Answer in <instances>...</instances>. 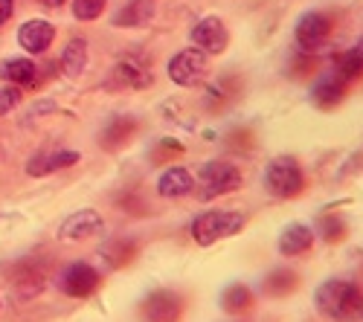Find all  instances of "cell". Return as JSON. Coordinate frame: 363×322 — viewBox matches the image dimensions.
Returning a JSON list of instances; mask_svg holds the SVG:
<instances>
[{
    "mask_svg": "<svg viewBox=\"0 0 363 322\" xmlns=\"http://www.w3.org/2000/svg\"><path fill=\"white\" fill-rule=\"evenodd\" d=\"M105 9V0H73V15L79 21H94Z\"/></svg>",
    "mask_w": 363,
    "mask_h": 322,
    "instance_id": "obj_24",
    "label": "cell"
},
{
    "mask_svg": "<svg viewBox=\"0 0 363 322\" xmlns=\"http://www.w3.org/2000/svg\"><path fill=\"white\" fill-rule=\"evenodd\" d=\"M192 44L206 52V55H221L230 44V35H227V26L218 21V18H203L195 23L192 29Z\"/></svg>",
    "mask_w": 363,
    "mask_h": 322,
    "instance_id": "obj_7",
    "label": "cell"
},
{
    "mask_svg": "<svg viewBox=\"0 0 363 322\" xmlns=\"http://www.w3.org/2000/svg\"><path fill=\"white\" fill-rule=\"evenodd\" d=\"M192 189H195L192 174H189L186 168H177V166L166 168V171L160 174V180H157V192H160L163 197H186Z\"/></svg>",
    "mask_w": 363,
    "mask_h": 322,
    "instance_id": "obj_13",
    "label": "cell"
},
{
    "mask_svg": "<svg viewBox=\"0 0 363 322\" xmlns=\"http://www.w3.org/2000/svg\"><path fill=\"white\" fill-rule=\"evenodd\" d=\"M311 244H314V232L306 224H291V226L282 229V236H279V253L288 255V258L302 255L306 250H311Z\"/></svg>",
    "mask_w": 363,
    "mask_h": 322,
    "instance_id": "obj_12",
    "label": "cell"
},
{
    "mask_svg": "<svg viewBox=\"0 0 363 322\" xmlns=\"http://www.w3.org/2000/svg\"><path fill=\"white\" fill-rule=\"evenodd\" d=\"M0 76L12 84H33L35 81V64L29 62V58H12L0 67Z\"/></svg>",
    "mask_w": 363,
    "mask_h": 322,
    "instance_id": "obj_18",
    "label": "cell"
},
{
    "mask_svg": "<svg viewBox=\"0 0 363 322\" xmlns=\"http://www.w3.org/2000/svg\"><path fill=\"white\" fill-rule=\"evenodd\" d=\"M116 79H123L128 87H145L148 81H151V76L145 73V67L143 64H137L134 58H123V62L116 64Z\"/></svg>",
    "mask_w": 363,
    "mask_h": 322,
    "instance_id": "obj_20",
    "label": "cell"
},
{
    "mask_svg": "<svg viewBox=\"0 0 363 322\" xmlns=\"http://www.w3.org/2000/svg\"><path fill=\"white\" fill-rule=\"evenodd\" d=\"M296 287V273L294 270H274L264 279V294L267 297H285Z\"/></svg>",
    "mask_w": 363,
    "mask_h": 322,
    "instance_id": "obj_21",
    "label": "cell"
},
{
    "mask_svg": "<svg viewBox=\"0 0 363 322\" xmlns=\"http://www.w3.org/2000/svg\"><path fill=\"white\" fill-rule=\"evenodd\" d=\"M105 229L102 224V215L96 209H82V212H73L65 224H62V238L65 241H84V238H94Z\"/></svg>",
    "mask_w": 363,
    "mask_h": 322,
    "instance_id": "obj_10",
    "label": "cell"
},
{
    "mask_svg": "<svg viewBox=\"0 0 363 322\" xmlns=\"http://www.w3.org/2000/svg\"><path fill=\"white\" fill-rule=\"evenodd\" d=\"M317 311L335 322H357L363 319V290L346 279H328L314 294Z\"/></svg>",
    "mask_w": 363,
    "mask_h": 322,
    "instance_id": "obj_1",
    "label": "cell"
},
{
    "mask_svg": "<svg viewBox=\"0 0 363 322\" xmlns=\"http://www.w3.org/2000/svg\"><path fill=\"white\" fill-rule=\"evenodd\" d=\"M331 35V21L323 15V12H306L296 23V44L302 50H320Z\"/></svg>",
    "mask_w": 363,
    "mask_h": 322,
    "instance_id": "obj_8",
    "label": "cell"
},
{
    "mask_svg": "<svg viewBox=\"0 0 363 322\" xmlns=\"http://www.w3.org/2000/svg\"><path fill=\"white\" fill-rule=\"evenodd\" d=\"M155 15V0H131V4L113 18L116 26H143Z\"/></svg>",
    "mask_w": 363,
    "mask_h": 322,
    "instance_id": "obj_15",
    "label": "cell"
},
{
    "mask_svg": "<svg viewBox=\"0 0 363 322\" xmlns=\"http://www.w3.org/2000/svg\"><path fill=\"white\" fill-rule=\"evenodd\" d=\"M99 270L94 265H87V261H73L70 268H65V273L58 276V290L73 299H84L90 297L94 290L99 287Z\"/></svg>",
    "mask_w": 363,
    "mask_h": 322,
    "instance_id": "obj_5",
    "label": "cell"
},
{
    "mask_svg": "<svg viewBox=\"0 0 363 322\" xmlns=\"http://www.w3.org/2000/svg\"><path fill=\"white\" fill-rule=\"evenodd\" d=\"M343 96H346L343 79H323V81L314 87V93H311L314 105H320V108H335V105L343 102Z\"/></svg>",
    "mask_w": 363,
    "mask_h": 322,
    "instance_id": "obj_17",
    "label": "cell"
},
{
    "mask_svg": "<svg viewBox=\"0 0 363 322\" xmlns=\"http://www.w3.org/2000/svg\"><path fill=\"white\" fill-rule=\"evenodd\" d=\"M206 52L201 50H180L169 62V79L180 87H195L206 76Z\"/></svg>",
    "mask_w": 363,
    "mask_h": 322,
    "instance_id": "obj_6",
    "label": "cell"
},
{
    "mask_svg": "<svg viewBox=\"0 0 363 322\" xmlns=\"http://www.w3.org/2000/svg\"><path fill=\"white\" fill-rule=\"evenodd\" d=\"M180 297L174 290H155V294H148V299L143 302V319L145 322H177L180 316Z\"/></svg>",
    "mask_w": 363,
    "mask_h": 322,
    "instance_id": "obj_9",
    "label": "cell"
},
{
    "mask_svg": "<svg viewBox=\"0 0 363 322\" xmlns=\"http://www.w3.org/2000/svg\"><path fill=\"white\" fill-rule=\"evenodd\" d=\"M55 38V26L50 21H41V18H33L26 21L21 29H18V44L26 50V52H44L50 50Z\"/></svg>",
    "mask_w": 363,
    "mask_h": 322,
    "instance_id": "obj_11",
    "label": "cell"
},
{
    "mask_svg": "<svg viewBox=\"0 0 363 322\" xmlns=\"http://www.w3.org/2000/svg\"><path fill=\"white\" fill-rule=\"evenodd\" d=\"M79 163V154L76 151H55V154H38L26 163V174H33V178H44V174H52L58 168H67Z\"/></svg>",
    "mask_w": 363,
    "mask_h": 322,
    "instance_id": "obj_14",
    "label": "cell"
},
{
    "mask_svg": "<svg viewBox=\"0 0 363 322\" xmlns=\"http://www.w3.org/2000/svg\"><path fill=\"white\" fill-rule=\"evenodd\" d=\"M201 200H213L218 195H230L241 186V171L233 163H206L201 168Z\"/></svg>",
    "mask_w": 363,
    "mask_h": 322,
    "instance_id": "obj_4",
    "label": "cell"
},
{
    "mask_svg": "<svg viewBox=\"0 0 363 322\" xmlns=\"http://www.w3.org/2000/svg\"><path fill=\"white\" fill-rule=\"evenodd\" d=\"M62 67H65V73L73 76V79L84 73V67H87V41H84V38H73V41L65 47V52H62Z\"/></svg>",
    "mask_w": 363,
    "mask_h": 322,
    "instance_id": "obj_16",
    "label": "cell"
},
{
    "mask_svg": "<svg viewBox=\"0 0 363 322\" xmlns=\"http://www.w3.org/2000/svg\"><path fill=\"white\" fill-rule=\"evenodd\" d=\"M221 305L227 314H241V311H247L253 305V294H250V287L247 284H230L224 294H221Z\"/></svg>",
    "mask_w": 363,
    "mask_h": 322,
    "instance_id": "obj_19",
    "label": "cell"
},
{
    "mask_svg": "<svg viewBox=\"0 0 363 322\" xmlns=\"http://www.w3.org/2000/svg\"><path fill=\"white\" fill-rule=\"evenodd\" d=\"M38 4H41V6H47V9H58V6L65 4V0H38Z\"/></svg>",
    "mask_w": 363,
    "mask_h": 322,
    "instance_id": "obj_27",
    "label": "cell"
},
{
    "mask_svg": "<svg viewBox=\"0 0 363 322\" xmlns=\"http://www.w3.org/2000/svg\"><path fill=\"white\" fill-rule=\"evenodd\" d=\"M320 236L331 244V241H340L343 236H346V224H343V218H337V215H323L320 218Z\"/></svg>",
    "mask_w": 363,
    "mask_h": 322,
    "instance_id": "obj_23",
    "label": "cell"
},
{
    "mask_svg": "<svg viewBox=\"0 0 363 322\" xmlns=\"http://www.w3.org/2000/svg\"><path fill=\"white\" fill-rule=\"evenodd\" d=\"M360 73H363V41L340 55V76L343 79H354Z\"/></svg>",
    "mask_w": 363,
    "mask_h": 322,
    "instance_id": "obj_22",
    "label": "cell"
},
{
    "mask_svg": "<svg viewBox=\"0 0 363 322\" xmlns=\"http://www.w3.org/2000/svg\"><path fill=\"white\" fill-rule=\"evenodd\" d=\"M18 102H21L18 87H0V116H6L9 110H15Z\"/></svg>",
    "mask_w": 363,
    "mask_h": 322,
    "instance_id": "obj_25",
    "label": "cell"
},
{
    "mask_svg": "<svg viewBox=\"0 0 363 322\" xmlns=\"http://www.w3.org/2000/svg\"><path fill=\"white\" fill-rule=\"evenodd\" d=\"M241 226H245V215H241V212H233V209H209V212H201L192 221V238L201 247H209V244H216L221 238L235 236Z\"/></svg>",
    "mask_w": 363,
    "mask_h": 322,
    "instance_id": "obj_2",
    "label": "cell"
},
{
    "mask_svg": "<svg viewBox=\"0 0 363 322\" xmlns=\"http://www.w3.org/2000/svg\"><path fill=\"white\" fill-rule=\"evenodd\" d=\"M15 12V0H0V26H4Z\"/></svg>",
    "mask_w": 363,
    "mask_h": 322,
    "instance_id": "obj_26",
    "label": "cell"
},
{
    "mask_svg": "<svg viewBox=\"0 0 363 322\" xmlns=\"http://www.w3.org/2000/svg\"><path fill=\"white\" fill-rule=\"evenodd\" d=\"M264 186L274 197H296L306 186V178L294 157H277L264 171Z\"/></svg>",
    "mask_w": 363,
    "mask_h": 322,
    "instance_id": "obj_3",
    "label": "cell"
}]
</instances>
